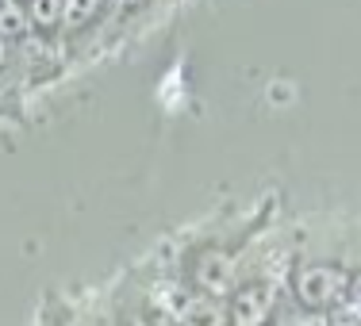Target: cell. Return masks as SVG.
Masks as SVG:
<instances>
[{
    "label": "cell",
    "mask_w": 361,
    "mask_h": 326,
    "mask_svg": "<svg viewBox=\"0 0 361 326\" xmlns=\"http://www.w3.org/2000/svg\"><path fill=\"white\" fill-rule=\"evenodd\" d=\"M288 280L296 307L326 315L334 307H342V299H346L350 269H342L338 261H326V257H307V261H296L288 269Z\"/></svg>",
    "instance_id": "6da1fadb"
},
{
    "label": "cell",
    "mask_w": 361,
    "mask_h": 326,
    "mask_svg": "<svg viewBox=\"0 0 361 326\" xmlns=\"http://www.w3.org/2000/svg\"><path fill=\"white\" fill-rule=\"evenodd\" d=\"M243 250L246 246L223 242V238L196 246V250L188 253V261H185L180 280H185L188 288H196V291H208V296L227 299L231 288L238 284V257H243Z\"/></svg>",
    "instance_id": "7a4b0ae2"
},
{
    "label": "cell",
    "mask_w": 361,
    "mask_h": 326,
    "mask_svg": "<svg viewBox=\"0 0 361 326\" xmlns=\"http://www.w3.org/2000/svg\"><path fill=\"white\" fill-rule=\"evenodd\" d=\"M231 326H269L277 311V284L269 272H250L238 277V284L227 296Z\"/></svg>",
    "instance_id": "3957f363"
},
{
    "label": "cell",
    "mask_w": 361,
    "mask_h": 326,
    "mask_svg": "<svg viewBox=\"0 0 361 326\" xmlns=\"http://www.w3.org/2000/svg\"><path fill=\"white\" fill-rule=\"evenodd\" d=\"M173 319H177V326H231V311H227V299L185 288Z\"/></svg>",
    "instance_id": "277c9868"
},
{
    "label": "cell",
    "mask_w": 361,
    "mask_h": 326,
    "mask_svg": "<svg viewBox=\"0 0 361 326\" xmlns=\"http://www.w3.org/2000/svg\"><path fill=\"white\" fill-rule=\"evenodd\" d=\"M104 12H108L104 0H66V4H62V31H58V39L85 35L89 27H97Z\"/></svg>",
    "instance_id": "5b68a950"
},
{
    "label": "cell",
    "mask_w": 361,
    "mask_h": 326,
    "mask_svg": "<svg viewBox=\"0 0 361 326\" xmlns=\"http://www.w3.org/2000/svg\"><path fill=\"white\" fill-rule=\"evenodd\" d=\"M62 4L66 0H27L31 31H39V35H58V31H62Z\"/></svg>",
    "instance_id": "8992f818"
},
{
    "label": "cell",
    "mask_w": 361,
    "mask_h": 326,
    "mask_svg": "<svg viewBox=\"0 0 361 326\" xmlns=\"http://www.w3.org/2000/svg\"><path fill=\"white\" fill-rule=\"evenodd\" d=\"M23 35H31L27 4H20V0H4V4H0V39L20 42Z\"/></svg>",
    "instance_id": "52a82bcc"
},
{
    "label": "cell",
    "mask_w": 361,
    "mask_h": 326,
    "mask_svg": "<svg viewBox=\"0 0 361 326\" xmlns=\"http://www.w3.org/2000/svg\"><path fill=\"white\" fill-rule=\"evenodd\" d=\"M111 326H154L150 322V311H146V303H116L111 307Z\"/></svg>",
    "instance_id": "ba28073f"
},
{
    "label": "cell",
    "mask_w": 361,
    "mask_h": 326,
    "mask_svg": "<svg viewBox=\"0 0 361 326\" xmlns=\"http://www.w3.org/2000/svg\"><path fill=\"white\" fill-rule=\"evenodd\" d=\"M342 307H350V311H357V315H361V265H357V269H350L346 299H342Z\"/></svg>",
    "instance_id": "9c48e42d"
},
{
    "label": "cell",
    "mask_w": 361,
    "mask_h": 326,
    "mask_svg": "<svg viewBox=\"0 0 361 326\" xmlns=\"http://www.w3.org/2000/svg\"><path fill=\"white\" fill-rule=\"evenodd\" d=\"M108 8H116V12H131V8H139V4H146V0H104Z\"/></svg>",
    "instance_id": "30bf717a"
},
{
    "label": "cell",
    "mask_w": 361,
    "mask_h": 326,
    "mask_svg": "<svg viewBox=\"0 0 361 326\" xmlns=\"http://www.w3.org/2000/svg\"><path fill=\"white\" fill-rule=\"evenodd\" d=\"M54 326H89V322H85V319H73L70 311H58V322H54Z\"/></svg>",
    "instance_id": "8fae6325"
}]
</instances>
